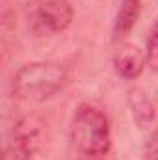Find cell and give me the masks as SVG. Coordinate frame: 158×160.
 I'll use <instances>...</instances> for the list:
<instances>
[{
	"label": "cell",
	"instance_id": "cell-4",
	"mask_svg": "<svg viewBox=\"0 0 158 160\" xmlns=\"http://www.w3.org/2000/svg\"><path fill=\"white\" fill-rule=\"evenodd\" d=\"M147 65L145 54L134 45H121L114 54V67L119 77L126 80L138 78Z\"/></svg>",
	"mask_w": 158,
	"mask_h": 160
},
{
	"label": "cell",
	"instance_id": "cell-9",
	"mask_svg": "<svg viewBox=\"0 0 158 160\" xmlns=\"http://www.w3.org/2000/svg\"><path fill=\"white\" fill-rule=\"evenodd\" d=\"M143 160H158V128L151 134L143 149Z\"/></svg>",
	"mask_w": 158,
	"mask_h": 160
},
{
	"label": "cell",
	"instance_id": "cell-7",
	"mask_svg": "<svg viewBox=\"0 0 158 160\" xmlns=\"http://www.w3.org/2000/svg\"><path fill=\"white\" fill-rule=\"evenodd\" d=\"M147 65L153 73H158V19L155 21L149 38H147V48H145Z\"/></svg>",
	"mask_w": 158,
	"mask_h": 160
},
{
	"label": "cell",
	"instance_id": "cell-6",
	"mask_svg": "<svg viewBox=\"0 0 158 160\" xmlns=\"http://www.w3.org/2000/svg\"><path fill=\"white\" fill-rule=\"evenodd\" d=\"M130 108H132V118L136 119L140 127H145L155 119V106L141 91H132Z\"/></svg>",
	"mask_w": 158,
	"mask_h": 160
},
{
	"label": "cell",
	"instance_id": "cell-2",
	"mask_svg": "<svg viewBox=\"0 0 158 160\" xmlns=\"http://www.w3.org/2000/svg\"><path fill=\"white\" fill-rule=\"evenodd\" d=\"M71 138L84 157H104L112 147V128L106 114L93 104H80L71 121Z\"/></svg>",
	"mask_w": 158,
	"mask_h": 160
},
{
	"label": "cell",
	"instance_id": "cell-1",
	"mask_svg": "<svg viewBox=\"0 0 158 160\" xmlns=\"http://www.w3.org/2000/svg\"><path fill=\"white\" fill-rule=\"evenodd\" d=\"M67 69L56 62H34L21 67L11 82V93L24 102H41L67 84Z\"/></svg>",
	"mask_w": 158,
	"mask_h": 160
},
{
	"label": "cell",
	"instance_id": "cell-5",
	"mask_svg": "<svg viewBox=\"0 0 158 160\" xmlns=\"http://www.w3.org/2000/svg\"><path fill=\"white\" fill-rule=\"evenodd\" d=\"M143 0H121L114 22V41H123L136 26Z\"/></svg>",
	"mask_w": 158,
	"mask_h": 160
},
{
	"label": "cell",
	"instance_id": "cell-3",
	"mask_svg": "<svg viewBox=\"0 0 158 160\" xmlns=\"http://www.w3.org/2000/svg\"><path fill=\"white\" fill-rule=\"evenodd\" d=\"M24 15L32 32L37 36H52L71 26L75 9L67 0H32L26 4Z\"/></svg>",
	"mask_w": 158,
	"mask_h": 160
},
{
	"label": "cell",
	"instance_id": "cell-8",
	"mask_svg": "<svg viewBox=\"0 0 158 160\" xmlns=\"http://www.w3.org/2000/svg\"><path fill=\"white\" fill-rule=\"evenodd\" d=\"M4 160H30V153L17 142L4 151Z\"/></svg>",
	"mask_w": 158,
	"mask_h": 160
}]
</instances>
